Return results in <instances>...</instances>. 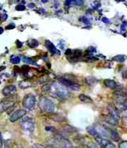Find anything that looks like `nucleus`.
<instances>
[{
  "label": "nucleus",
  "instance_id": "obj_11",
  "mask_svg": "<svg viewBox=\"0 0 127 148\" xmlns=\"http://www.w3.org/2000/svg\"><path fill=\"white\" fill-rule=\"evenodd\" d=\"M95 141H96V142H97L98 145L100 147H101L102 148L105 147L107 146L109 142H110V141H109L108 139H107V138H103V137L99 136L95 137Z\"/></svg>",
  "mask_w": 127,
  "mask_h": 148
},
{
  "label": "nucleus",
  "instance_id": "obj_34",
  "mask_svg": "<svg viewBox=\"0 0 127 148\" xmlns=\"http://www.w3.org/2000/svg\"><path fill=\"white\" fill-rule=\"evenodd\" d=\"M77 148H90L88 146V145H80V146L78 147Z\"/></svg>",
  "mask_w": 127,
  "mask_h": 148
},
{
  "label": "nucleus",
  "instance_id": "obj_39",
  "mask_svg": "<svg viewBox=\"0 0 127 148\" xmlns=\"http://www.w3.org/2000/svg\"><path fill=\"white\" fill-rule=\"evenodd\" d=\"M3 32H4V29L2 28V27H0V35H1L2 34H3Z\"/></svg>",
  "mask_w": 127,
  "mask_h": 148
},
{
  "label": "nucleus",
  "instance_id": "obj_7",
  "mask_svg": "<svg viewBox=\"0 0 127 148\" xmlns=\"http://www.w3.org/2000/svg\"><path fill=\"white\" fill-rule=\"evenodd\" d=\"M26 113H27L26 110L24 109L17 110H16L15 112H14L13 114L10 116L9 120H10L11 122H15V121H16L17 120L20 119L21 118L24 117V116L26 115Z\"/></svg>",
  "mask_w": 127,
  "mask_h": 148
},
{
  "label": "nucleus",
  "instance_id": "obj_32",
  "mask_svg": "<svg viewBox=\"0 0 127 148\" xmlns=\"http://www.w3.org/2000/svg\"><path fill=\"white\" fill-rule=\"evenodd\" d=\"M31 148H45L44 146H42V145H33V146H32Z\"/></svg>",
  "mask_w": 127,
  "mask_h": 148
},
{
  "label": "nucleus",
  "instance_id": "obj_35",
  "mask_svg": "<svg viewBox=\"0 0 127 148\" xmlns=\"http://www.w3.org/2000/svg\"><path fill=\"white\" fill-rule=\"evenodd\" d=\"M103 22H104V23H106V24L109 23V20L107 18H103Z\"/></svg>",
  "mask_w": 127,
  "mask_h": 148
},
{
  "label": "nucleus",
  "instance_id": "obj_31",
  "mask_svg": "<svg viewBox=\"0 0 127 148\" xmlns=\"http://www.w3.org/2000/svg\"><path fill=\"white\" fill-rule=\"evenodd\" d=\"M3 147V139H2V133H0V148H2Z\"/></svg>",
  "mask_w": 127,
  "mask_h": 148
},
{
  "label": "nucleus",
  "instance_id": "obj_26",
  "mask_svg": "<svg viewBox=\"0 0 127 148\" xmlns=\"http://www.w3.org/2000/svg\"><path fill=\"white\" fill-rule=\"evenodd\" d=\"M104 148H115V145L112 144L110 141V142H109V143L108 144V145H107Z\"/></svg>",
  "mask_w": 127,
  "mask_h": 148
},
{
  "label": "nucleus",
  "instance_id": "obj_14",
  "mask_svg": "<svg viewBox=\"0 0 127 148\" xmlns=\"http://www.w3.org/2000/svg\"><path fill=\"white\" fill-rule=\"evenodd\" d=\"M109 137L115 141H118L120 140V136L115 130L109 129Z\"/></svg>",
  "mask_w": 127,
  "mask_h": 148
},
{
  "label": "nucleus",
  "instance_id": "obj_18",
  "mask_svg": "<svg viewBox=\"0 0 127 148\" xmlns=\"http://www.w3.org/2000/svg\"><path fill=\"white\" fill-rule=\"evenodd\" d=\"M27 45H28V46L30 48H36V47L39 46V43L36 39H30V40H29L28 42H27Z\"/></svg>",
  "mask_w": 127,
  "mask_h": 148
},
{
  "label": "nucleus",
  "instance_id": "obj_3",
  "mask_svg": "<svg viewBox=\"0 0 127 148\" xmlns=\"http://www.w3.org/2000/svg\"><path fill=\"white\" fill-rule=\"evenodd\" d=\"M36 99L33 93H28L25 95L22 101V105L25 110H33L35 108Z\"/></svg>",
  "mask_w": 127,
  "mask_h": 148
},
{
  "label": "nucleus",
  "instance_id": "obj_25",
  "mask_svg": "<svg viewBox=\"0 0 127 148\" xmlns=\"http://www.w3.org/2000/svg\"><path fill=\"white\" fill-rule=\"evenodd\" d=\"M80 20L81 21V22H84L85 24H89V23H90V22L89 21L88 18H86V17H81V18H80Z\"/></svg>",
  "mask_w": 127,
  "mask_h": 148
},
{
  "label": "nucleus",
  "instance_id": "obj_8",
  "mask_svg": "<svg viewBox=\"0 0 127 148\" xmlns=\"http://www.w3.org/2000/svg\"><path fill=\"white\" fill-rule=\"evenodd\" d=\"M45 46H46V47L47 48V50H48V51L51 53V54H53V55L60 56V54H61L60 51H59V50H58V49L55 47V46L53 44L52 42H50V41H49V40L45 41Z\"/></svg>",
  "mask_w": 127,
  "mask_h": 148
},
{
  "label": "nucleus",
  "instance_id": "obj_9",
  "mask_svg": "<svg viewBox=\"0 0 127 148\" xmlns=\"http://www.w3.org/2000/svg\"><path fill=\"white\" fill-rule=\"evenodd\" d=\"M108 111H109V116H112L113 119H115L117 121L120 119V114H119L118 110L115 106L109 105V107H108Z\"/></svg>",
  "mask_w": 127,
  "mask_h": 148
},
{
  "label": "nucleus",
  "instance_id": "obj_29",
  "mask_svg": "<svg viewBox=\"0 0 127 148\" xmlns=\"http://www.w3.org/2000/svg\"><path fill=\"white\" fill-rule=\"evenodd\" d=\"M122 76L124 79H127V68L122 72Z\"/></svg>",
  "mask_w": 127,
  "mask_h": 148
},
{
  "label": "nucleus",
  "instance_id": "obj_33",
  "mask_svg": "<svg viewBox=\"0 0 127 148\" xmlns=\"http://www.w3.org/2000/svg\"><path fill=\"white\" fill-rule=\"evenodd\" d=\"M16 46L18 48H20V47H22V43L20 42V41L17 40L16 41Z\"/></svg>",
  "mask_w": 127,
  "mask_h": 148
},
{
  "label": "nucleus",
  "instance_id": "obj_40",
  "mask_svg": "<svg viewBox=\"0 0 127 148\" xmlns=\"http://www.w3.org/2000/svg\"><path fill=\"white\" fill-rule=\"evenodd\" d=\"M0 83H1V82H0Z\"/></svg>",
  "mask_w": 127,
  "mask_h": 148
},
{
  "label": "nucleus",
  "instance_id": "obj_10",
  "mask_svg": "<svg viewBox=\"0 0 127 148\" xmlns=\"http://www.w3.org/2000/svg\"><path fill=\"white\" fill-rule=\"evenodd\" d=\"M16 90V88L15 85L5 86L3 90H2V94L6 96H10L13 93H14Z\"/></svg>",
  "mask_w": 127,
  "mask_h": 148
},
{
  "label": "nucleus",
  "instance_id": "obj_19",
  "mask_svg": "<svg viewBox=\"0 0 127 148\" xmlns=\"http://www.w3.org/2000/svg\"><path fill=\"white\" fill-rule=\"evenodd\" d=\"M22 61H23L24 62H25L26 64H32V65H36L37 66V63H36L33 60L30 58L27 57V56H23L22 57Z\"/></svg>",
  "mask_w": 127,
  "mask_h": 148
},
{
  "label": "nucleus",
  "instance_id": "obj_4",
  "mask_svg": "<svg viewBox=\"0 0 127 148\" xmlns=\"http://www.w3.org/2000/svg\"><path fill=\"white\" fill-rule=\"evenodd\" d=\"M58 79H59V82L65 86L66 88H70L71 90H79L80 89V85L79 84V83L76 82L73 79H70L67 76H59Z\"/></svg>",
  "mask_w": 127,
  "mask_h": 148
},
{
  "label": "nucleus",
  "instance_id": "obj_38",
  "mask_svg": "<svg viewBox=\"0 0 127 148\" xmlns=\"http://www.w3.org/2000/svg\"><path fill=\"white\" fill-rule=\"evenodd\" d=\"M75 3L78 4V5H81V4L83 3V2H81V1H75Z\"/></svg>",
  "mask_w": 127,
  "mask_h": 148
},
{
  "label": "nucleus",
  "instance_id": "obj_23",
  "mask_svg": "<svg viewBox=\"0 0 127 148\" xmlns=\"http://www.w3.org/2000/svg\"><path fill=\"white\" fill-rule=\"evenodd\" d=\"M25 6L23 5H18L17 6H16V10H18V11H22V10H25Z\"/></svg>",
  "mask_w": 127,
  "mask_h": 148
},
{
  "label": "nucleus",
  "instance_id": "obj_28",
  "mask_svg": "<svg viewBox=\"0 0 127 148\" xmlns=\"http://www.w3.org/2000/svg\"><path fill=\"white\" fill-rule=\"evenodd\" d=\"M1 19H2V21H5L6 19L8 18V15L6 14H3L1 15Z\"/></svg>",
  "mask_w": 127,
  "mask_h": 148
},
{
  "label": "nucleus",
  "instance_id": "obj_6",
  "mask_svg": "<svg viewBox=\"0 0 127 148\" xmlns=\"http://www.w3.org/2000/svg\"><path fill=\"white\" fill-rule=\"evenodd\" d=\"M56 143L60 148H73L71 141L62 136L57 137Z\"/></svg>",
  "mask_w": 127,
  "mask_h": 148
},
{
  "label": "nucleus",
  "instance_id": "obj_17",
  "mask_svg": "<svg viewBox=\"0 0 127 148\" xmlns=\"http://www.w3.org/2000/svg\"><path fill=\"white\" fill-rule=\"evenodd\" d=\"M87 132H88V133L89 135H91L92 136H94V137H96L98 136V133H97V130H96V129H95V126H89L87 128Z\"/></svg>",
  "mask_w": 127,
  "mask_h": 148
},
{
  "label": "nucleus",
  "instance_id": "obj_15",
  "mask_svg": "<svg viewBox=\"0 0 127 148\" xmlns=\"http://www.w3.org/2000/svg\"><path fill=\"white\" fill-rule=\"evenodd\" d=\"M104 121H107L109 125H113V126H116L117 125V121L115 120V119H113L112 116H107L104 117Z\"/></svg>",
  "mask_w": 127,
  "mask_h": 148
},
{
  "label": "nucleus",
  "instance_id": "obj_22",
  "mask_svg": "<svg viewBox=\"0 0 127 148\" xmlns=\"http://www.w3.org/2000/svg\"><path fill=\"white\" fill-rule=\"evenodd\" d=\"M31 87V84L28 82H26V81H22L19 83V88L21 89H27V88H30Z\"/></svg>",
  "mask_w": 127,
  "mask_h": 148
},
{
  "label": "nucleus",
  "instance_id": "obj_2",
  "mask_svg": "<svg viewBox=\"0 0 127 148\" xmlns=\"http://www.w3.org/2000/svg\"><path fill=\"white\" fill-rule=\"evenodd\" d=\"M39 107L42 112L46 113H53L55 110V105L53 102L45 96L40 97L39 100Z\"/></svg>",
  "mask_w": 127,
  "mask_h": 148
},
{
  "label": "nucleus",
  "instance_id": "obj_37",
  "mask_svg": "<svg viewBox=\"0 0 127 148\" xmlns=\"http://www.w3.org/2000/svg\"><path fill=\"white\" fill-rule=\"evenodd\" d=\"M5 69V66H0V72Z\"/></svg>",
  "mask_w": 127,
  "mask_h": 148
},
{
  "label": "nucleus",
  "instance_id": "obj_5",
  "mask_svg": "<svg viewBox=\"0 0 127 148\" xmlns=\"http://www.w3.org/2000/svg\"><path fill=\"white\" fill-rule=\"evenodd\" d=\"M20 126L24 131L27 133H32L33 132L35 128V121L32 118L30 117H25L22 119L20 122Z\"/></svg>",
  "mask_w": 127,
  "mask_h": 148
},
{
  "label": "nucleus",
  "instance_id": "obj_16",
  "mask_svg": "<svg viewBox=\"0 0 127 148\" xmlns=\"http://www.w3.org/2000/svg\"><path fill=\"white\" fill-rule=\"evenodd\" d=\"M79 99L80 101H81L82 102L85 103H92V99H91L89 96H87L85 94H81L79 95Z\"/></svg>",
  "mask_w": 127,
  "mask_h": 148
},
{
  "label": "nucleus",
  "instance_id": "obj_1",
  "mask_svg": "<svg viewBox=\"0 0 127 148\" xmlns=\"http://www.w3.org/2000/svg\"><path fill=\"white\" fill-rule=\"evenodd\" d=\"M42 88L44 92H48L50 94V96L56 98V99H65L69 96L67 88L60 82H55L50 84H46L42 86Z\"/></svg>",
  "mask_w": 127,
  "mask_h": 148
},
{
  "label": "nucleus",
  "instance_id": "obj_36",
  "mask_svg": "<svg viewBox=\"0 0 127 148\" xmlns=\"http://www.w3.org/2000/svg\"><path fill=\"white\" fill-rule=\"evenodd\" d=\"M28 7L30 8H33L34 7V4L33 3H30L28 5Z\"/></svg>",
  "mask_w": 127,
  "mask_h": 148
},
{
  "label": "nucleus",
  "instance_id": "obj_21",
  "mask_svg": "<svg viewBox=\"0 0 127 148\" xmlns=\"http://www.w3.org/2000/svg\"><path fill=\"white\" fill-rule=\"evenodd\" d=\"M126 59V56L124 55H117L113 57V60L117 62H124Z\"/></svg>",
  "mask_w": 127,
  "mask_h": 148
},
{
  "label": "nucleus",
  "instance_id": "obj_30",
  "mask_svg": "<svg viewBox=\"0 0 127 148\" xmlns=\"http://www.w3.org/2000/svg\"><path fill=\"white\" fill-rule=\"evenodd\" d=\"M12 148H24L21 145H19V144H14L13 145V146H12Z\"/></svg>",
  "mask_w": 127,
  "mask_h": 148
},
{
  "label": "nucleus",
  "instance_id": "obj_27",
  "mask_svg": "<svg viewBox=\"0 0 127 148\" xmlns=\"http://www.w3.org/2000/svg\"><path fill=\"white\" fill-rule=\"evenodd\" d=\"M14 27H15V25L13 23L10 24V25H8V26H6V29H7V30H10V29L14 28Z\"/></svg>",
  "mask_w": 127,
  "mask_h": 148
},
{
  "label": "nucleus",
  "instance_id": "obj_12",
  "mask_svg": "<svg viewBox=\"0 0 127 148\" xmlns=\"http://www.w3.org/2000/svg\"><path fill=\"white\" fill-rule=\"evenodd\" d=\"M104 85L107 88H109V89L115 90L117 89V84L114 81V80H111V79H105L104 81Z\"/></svg>",
  "mask_w": 127,
  "mask_h": 148
},
{
  "label": "nucleus",
  "instance_id": "obj_24",
  "mask_svg": "<svg viewBox=\"0 0 127 148\" xmlns=\"http://www.w3.org/2000/svg\"><path fill=\"white\" fill-rule=\"evenodd\" d=\"M119 148H127V141H124L119 144Z\"/></svg>",
  "mask_w": 127,
  "mask_h": 148
},
{
  "label": "nucleus",
  "instance_id": "obj_20",
  "mask_svg": "<svg viewBox=\"0 0 127 148\" xmlns=\"http://www.w3.org/2000/svg\"><path fill=\"white\" fill-rule=\"evenodd\" d=\"M10 62L12 64H17L21 62V59L18 56H11L10 58Z\"/></svg>",
  "mask_w": 127,
  "mask_h": 148
},
{
  "label": "nucleus",
  "instance_id": "obj_13",
  "mask_svg": "<svg viewBox=\"0 0 127 148\" xmlns=\"http://www.w3.org/2000/svg\"><path fill=\"white\" fill-rule=\"evenodd\" d=\"M97 79L94 77V76H87V77L85 78L86 84L89 86H91V87L95 86L96 84V83H97Z\"/></svg>",
  "mask_w": 127,
  "mask_h": 148
}]
</instances>
